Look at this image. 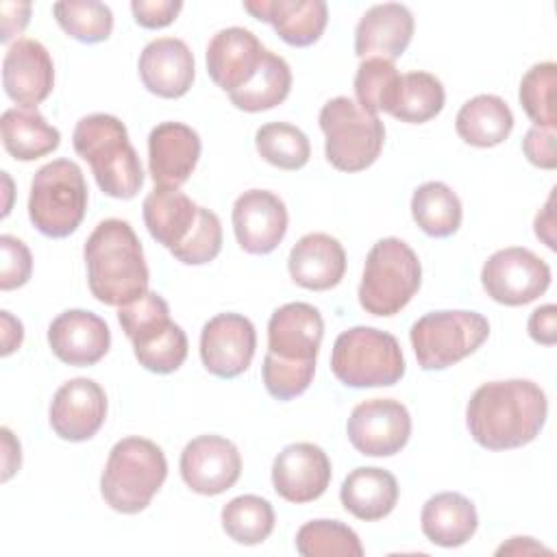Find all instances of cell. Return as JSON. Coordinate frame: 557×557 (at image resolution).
<instances>
[{"label": "cell", "instance_id": "44", "mask_svg": "<svg viewBox=\"0 0 557 557\" xmlns=\"http://www.w3.org/2000/svg\"><path fill=\"white\" fill-rule=\"evenodd\" d=\"M0 252H2V265H0V289H17L28 283L33 272V257L28 246L13 237L2 235L0 237Z\"/></svg>", "mask_w": 557, "mask_h": 557}, {"label": "cell", "instance_id": "43", "mask_svg": "<svg viewBox=\"0 0 557 557\" xmlns=\"http://www.w3.org/2000/svg\"><path fill=\"white\" fill-rule=\"evenodd\" d=\"M187 335L185 331L172 322V326L159 335L154 342L144 344L139 348H133L135 359L141 368L154 374H170L183 366L187 359Z\"/></svg>", "mask_w": 557, "mask_h": 557}, {"label": "cell", "instance_id": "29", "mask_svg": "<svg viewBox=\"0 0 557 557\" xmlns=\"http://www.w3.org/2000/svg\"><path fill=\"white\" fill-rule=\"evenodd\" d=\"M513 128V113L509 104L494 94H479L470 98L455 117L457 135L476 148H492L503 144Z\"/></svg>", "mask_w": 557, "mask_h": 557}, {"label": "cell", "instance_id": "3", "mask_svg": "<svg viewBox=\"0 0 557 557\" xmlns=\"http://www.w3.org/2000/svg\"><path fill=\"white\" fill-rule=\"evenodd\" d=\"M72 146L91 168L102 194L131 200L144 185L141 161L128 139L126 126L109 113H91L76 122Z\"/></svg>", "mask_w": 557, "mask_h": 557}, {"label": "cell", "instance_id": "22", "mask_svg": "<svg viewBox=\"0 0 557 557\" xmlns=\"http://www.w3.org/2000/svg\"><path fill=\"white\" fill-rule=\"evenodd\" d=\"M324 320L309 302H287L268 322V352L287 361H315Z\"/></svg>", "mask_w": 557, "mask_h": 557}, {"label": "cell", "instance_id": "19", "mask_svg": "<svg viewBox=\"0 0 557 557\" xmlns=\"http://www.w3.org/2000/svg\"><path fill=\"white\" fill-rule=\"evenodd\" d=\"M48 344L54 357L67 366L98 363L111 346L107 322L87 309H67L48 326Z\"/></svg>", "mask_w": 557, "mask_h": 557}, {"label": "cell", "instance_id": "2", "mask_svg": "<svg viewBox=\"0 0 557 557\" xmlns=\"http://www.w3.org/2000/svg\"><path fill=\"white\" fill-rule=\"evenodd\" d=\"M89 292L109 307H124L148 292L144 248L126 220H102L83 248Z\"/></svg>", "mask_w": 557, "mask_h": 557}, {"label": "cell", "instance_id": "52", "mask_svg": "<svg viewBox=\"0 0 557 557\" xmlns=\"http://www.w3.org/2000/svg\"><path fill=\"white\" fill-rule=\"evenodd\" d=\"M527 553H550V548L537 544L533 537H511L503 544L496 555H527Z\"/></svg>", "mask_w": 557, "mask_h": 557}, {"label": "cell", "instance_id": "36", "mask_svg": "<svg viewBox=\"0 0 557 557\" xmlns=\"http://www.w3.org/2000/svg\"><path fill=\"white\" fill-rule=\"evenodd\" d=\"M296 550L302 557H361L359 535L339 520H311L296 533Z\"/></svg>", "mask_w": 557, "mask_h": 557}, {"label": "cell", "instance_id": "35", "mask_svg": "<svg viewBox=\"0 0 557 557\" xmlns=\"http://www.w3.org/2000/svg\"><path fill=\"white\" fill-rule=\"evenodd\" d=\"M255 146L261 159L278 170H300L311 157L309 137L294 124L270 122L257 128Z\"/></svg>", "mask_w": 557, "mask_h": 557}, {"label": "cell", "instance_id": "5", "mask_svg": "<svg viewBox=\"0 0 557 557\" xmlns=\"http://www.w3.org/2000/svg\"><path fill=\"white\" fill-rule=\"evenodd\" d=\"M420 283L422 265L413 248L398 237H383L366 257L359 305L372 315H394L409 305Z\"/></svg>", "mask_w": 557, "mask_h": 557}, {"label": "cell", "instance_id": "12", "mask_svg": "<svg viewBox=\"0 0 557 557\" xmlns=\"http://www.w3.org/2000/svg\"><path fill=\"white\" fill-rule=\"evenodd\" d=\"M257 348L255 324L242 313H218L200 333V359L207 372L235 379L250 368Z\"/></svg>", "mask_w": 557, "mask_h": 557}, {"label": "cell", "instance_id": "10", "mask_svg": "<svg viewBox=\"0 0 557 557\" xmlns=\"http://www.w3.org/2000/svg\"><path fill=\"white\" fill-rule=\"evenodd\" d=\"M481 285L494 302L520 307L548 289L550 265L529 248H503L483 263Z\"/></svg>", "mask_w": 557, "mask_h": 557}, {"label": "cell", "instance_id": "14", "mask_svg": "<svg viewBox=\"0 0 557 557\" xmlns=\"http://www.w3.org/2000/svg\"><path fill=\"white\" fill-rule=\"evenodd\" d=\"M107 418V394L94 379L65 381L50 403V426L65 442L91 440Z\"/></svg>", "mask_w": 557, "mask_h": 557}, {"label": "cell", "instance_id": "24", "mask_svg": "<svg viewBox=\"0 0 557 557\" xmlns=\"http://www.w3.org/2000/svg\"><path fill=\"white\" fill-rule=\"evenodd\" d=\"M413 37V15L405 4L383 2L370 7L355 28V52L361 59H398Z\"/></svg>", "mask_w": 557, "mask_h": 557}, {"label": "cell", "instance_id": "47", "mask_svg": "<svg viewBox=\"0 0 557 557\" xmlns=\"http://www.w3.org/2000/svg\"><path fill=\"white\" fill-rule=\"evenodd\" d=\"M529 335L533 342L553 346L557 342V307L553 302L537 307L527 322Z\"/></svg>", "mask_w": 557, "mask_h": 557}, {"label": "cell", "instance_id": "49", "mask_svg": "<svg viewBox=\"0 0 557 557\" xmlns=\"http://www.w3.org/2000/svg\"><path fill=\"white\" fill-rule=\"evenodd\" d=\"M553 205H555V194H550L548 196V200H546V205L542 207V211L535 215V235L550 248V250H555L557 248V244H555V209H553Z\"/></svg>", "mask_w": 557, "mask_h": 557}, {"label": "cell", "instance_id": "23", "mask_svg": "<svg viewBox=\"0 0 557 557\" xmlns=\"http://www.w3.org/2000/svg\"><path fill=\"white\" fill-rule=\"evenodd\" d=\"M244 11L268 22L285 44L296 48L315 44L329 22L324 0H246Z\"/></svg>", "mask_w": 557, "mask_h": 557}, {"label": "cell", "instance_id": "31", "mask_svg": "<svg viewBox=\"0 0 557 557\" xmlns=\"http://www.w3.org/2000/svg\"><path fill=\"white\" fill-rule=\"evenodd\" d=\"M411 218L426 235L450 237L461 226V200L446 183H422L411 196Z\"/></svg>", "mask_w": 557, "mask_h": 557}, {"label": "cell", "instance_id": "26", "mask_svg": "<svg viewBox=\"0 0 557 557\" xmlns=\"http://www.w3.org/2000/svg\"><path fill=\"white\" fill-rule=\"evenodd\" d=\"M141 209L146 228L152 239H157L168 250H174L191 233L200 205H196L178 187H154L144 198Z\"/></svg>", "mask_w": 557, "mask_h": 557}, {"label": "cell", "instance_id": "25", "mask_svg": "<svg viewBox=\"0 0 557 557\" xmlns=\"http://www.w3.org/2000/svg\"><path fill=\"white\" fill-rule=\"evenodd\" d=\"M287 270L296 285L324 292L344 278L346 250L329 233L302 235L287 257Z\"/></svg>", "mask_w": 557, "mask_h": 557}, {"label": "cell", "instance_id": "38", "mask_svg": "<svg viewBox=\"0 0 557 557\" xmlns=\"http://www.w3.org/2000/svg\"><path fill=\"white\" fill-rule=\"evenodd\" d=\"M57 24L76 41L100 44L109 39L113 30V13L104 2L78 0L57 2L52 7Z\"/></svg>", "mask_w": 557, "mask_h": 557}, {"label": "cell", "instance_id": "32", "mask_svg": "<svg viewBox=\"0 0 557 557\" xmlns=\"http://www.w3.org/2000/svg\"><path fill=\"white\" fill-rule=\"evenodd\" d=\"M292 89V70L287 61L274 52H265L259 72L242 89L228 94L231 104L239 111L259 113L281 104Z\"/></svg>", "mask_w": 557, "mask_h": 557}, {"label": "cell", "instance_id": "37", "mask_svg": "<svg viewBox=\"0 0 557 557\" xmlns=\"http://www.w3.org/2000/svg\"><path fill=\"white\" fill-rule=\"evenodd\" d=\"M444 85L429 72H409L403 76L400 96L392 109V117L407 124H424L444 109Z\"/></svg>", "mask_w": 557, "mask_h": 557}, {"label": "cell", "instance_id": "34", "mask_svg": "<svg viewBox=\"0 0 557 557\" xmlns=\"http://www.w3.org/2000/svg\"><path fill=\"white\" fill-rule=\"evenodd\" d=\"M400 85L403 76L398 74L394 61L381 57L363 59L355 74L357 104L374 115L381 111L392 113L400 96Z\"/></svg>", "mask_w": 557, "mask_h": 557}, {"label": "cell", "instance_id": "33", "mask_svg": "<svg viewBox=\"0 0 557 557\" xmlns=\"http://www.w3.org/2000/svg\"><path fill=\"white\" fill-rule=\"evenodd\" d=\"M222 529L237 544H261L274 531V509L257 494L235 496L222 507Z\"/></svg>", "mask_w": 557, "mask_h": 557}, {"label": "cell", "instance_id": "46", "mask_svg": "<svg viewBox=\"0 0 557 557\" xmlns=\"http://www.w3.org/2000/svg\"><path fill=\"white\" fill-rule=\"evenodd\" d=\"M522 150L527 159L542 168L555 170L557 168V152H555V128L548 126H531L522 139Z\"/></svg>", "mask_w": 557, "mask_h": 557}, {"label": "cell", "instance_id": "30", "mask_svg": "<svg viewBox=\"0 0 557 557\" xmlns=\"http://www.w3.org/2000/svg\"><path fill=\"white\" fill-rule=\"evenodd\" d=\"M4 150L17 161H35L50 154L61 144V133L46 122L37 109L13 107L0 120Z\"/></svg>", "mask_w": 557, "mask_h": 557}, {"label": "cell", "instance_id": "27", "mask_svg": "<svg viewBox=\"0 0 557 557\" xmlns=\"http://www.w3.org/2000/svg\"><path fill=\"white\" fill-rule=\"evenodd\" d=\"M420 527L429 542L455 548L466 544L479 527V516L463 494L459 492H440L431 496L420 513Z\"/></svg>", "mask_w": 557, "mask_h": 557}, {"label": "cell", "instance_id": "1", "mask_svg": "<svg viewBox=\"0 0 557 557\" xmlns=\"http://www.w3.org/2000/svg\"><path fill=\"white\" fill-rule=\"evenodd\" d=\"M548 400L529 379L490 381L474 389L466 407L472 440L487 450H511L533 442L544 429Z\"/></svg>", "mask_w": 557, "mask_h": 557}, {"label": "cell", "instance_id": "50", "mask_svg": "<svg viewBox=\"0 0 557 557\" xmlns=\"http://www.w3.org/2000/svg\"><path fill=\"white\" fill-rule=\"evenodd\" d=\"M0 318H2V357H7L15 348H20L24 339V326L9 311H0Z\"/></svg>", "mask_w": 557, "mask_h": 557}, {"label": "cell", "instance_id": "42", "mask_svg": "<svg viewBox=\"0 0 557 557\" xmlns=\"http://www.w3.org/2000/svg\"><path fill=\"white\" fill-rule=\"evenodd\" d=\"M222 250V224L220 218L207 209L200 207L198 209V220L191 228V233L187 235V239L176 246L174 250H170L174 255V259H178L185 265H205L209 261H213Z\"/></svg>", "mask_w": 557, "mask_h": 557}, {"label": "cell", "instance_id": "4", "mask_svg": "<svg viewBox=\"0 0 557 557\" xmlns=\"http://www.w3.org/2000/svg\"><path fill=\"white\" fill-rule=\"evenodd\" d=\"M168 476V461L154 442L124 437L115 442L100 476V494L117 513L144 511Z\"/></svg>", "mask_w": 557, "mask_h": 557}, {"label": "cell", "instance_id": "6", "mask_svg": "<svg viewBox=\"0 0 557 557\" xmlns=\"http://www.w3.org/2000/svg\"><path fill=\"white\" fill-rule=\"evenodd\" d=\"M87 211V183L83 170L70 159L41 165L28 194V218L33 226L52 239L72 235Z\"/></svg>", "mask_w": 557, "mask_h": 557}, {"label": "cell", "instance_id": "17", "mask_svg": "<svg viewBox=\"0 0 557 557\" xmlns=\"http://www.w3.org/2000/svg\"><path fill=\"white\" fill-rule=\"evenodd\" d=\"M2 85L15 104L37 109L54 87V63L48 48L30 37L13 41L2 61Z\"/></svg>", "mask_w": 557, "mask_h": 557}, {"label": "cell", "instance_id": "20", "mask_svg": "<svg viewBox=\"0 0 557 557\" xmlns=\"http://www.w3.org/2000/svg\"><path fill=\"white\" fill-rule=\"evenodd\" d=\"M200 137L183 122H161L148 135V170L157 187H181L200 159Z\"/></svg>", "mask_w": 557, "mask_h": 557}, {"label": "cell", "instance_id": "48", "mask_svg": "<svg viewBox=\"0 0 557 557\" xmlns=\"http://www.w3.org/2000/svg\"><path fill=\"white\" fill-rule=\"evenodd\" d=\"M30 20V2H2L0 4V22L2 33L0 41H11L15 35H20Z\"/></svg>", "mask_w": 557, "mask_h": 557}, {"label": "cell", "instance_id": "28", "mask_svg": "<svg viewBox=\"0 0 557 557\" xmlns=\"http://www.w3.org/2000/svg\"><path fill=\"white\" fill-rule=\"evenodd\" d=\"M339 500L344 509L359 520H381L389 516L398 503V481L383 468H355L339 487Z\"/></svg>", "mask_w": 557, "mask_h": 557}, {"label": "cell", "instance_id": "45", "mask_svg": "<svg viewBox=\"0 0 557 557\" xmlns=\"http://www.w3.org/2000/svg\"><path fill=\"white\" fill-rule=\"evenodd\" d=\"M181 0H133L131 11L139 26L144 28H165L181 13Z\"/></svg>", "mask_w": 557, "mask_h": 557}, {"label": "cell", "instance_id": "8", "mask_svg": "<svg viewBox=\"0 0 557 557\" xmlns=\"http://www.w3.org/2000/svg\"><path fill=\"white\" fill-rule=\"evenodd\" d=\"M326 161L339 172H361L370 168L383 148L385 126L379 115L361 109L352 98H331L320 109Z\"/></svg>", "mask_w": 557, "mask_h": 557}, {"label": "cell", "instance_id": "40", "mask_svg": "<svg viewBox=\"0 0 557 557\" xmlns=\"http://www.w3.org/2000/svg\"><path fill=\"white\" fill-rule=\"evenodd\" d=\"M555 87H557V65L553 61L535 63L520 81V104L533 126L555 128L557 124V104H555Z\"/></svg>", "mask_w": 557, "mask_h": 557}, {"label": "cell", "instance_id": "41", "mask_svg": "<svg viewBox=\"0 0 557 557\" xmlns=\"http://www.w3.org/2000/svg\"><path fill=\"white\" fill-rule=\"evenodd\" d=\"M315 361H287L265 352L261 376L268 394L276 400H292L300 396L313 381Z\"/></svg>", "mask_w": 557, "mask_h": 557}, {"label": "cell", "instance_id": "21", "mask_svg": "<svg viewBox=\"0 0 557 557\" xmlns=\"http://www.w3.org/2000/svg\"><path fill=\"white\" fill-rule=\"evenodd\" d=\"M139 78L159 98H181L191 89L196 63L189 46L178 37L152 39L139 54Z\"/></svg>", "mask_w": 557, "mask_h": 557}, {"label": "cell", "instance_id": "11", "mask_svg": "<svg viewBox=\"0 0 557 557\" xmlns=\"http://www.w3.org/2000/svg\"><path fill=\"white\" fill-rule=\"evenodd\" d=\"M346 433L361 455L392 457L409 442L411 416L400 400L370 398L350 411Z\"/></svg>", "mask_w": 557, "mask_h": 557}, {"label": "cell", "instance_id": "39", "mask_svg": "<svg viewBox=\"0 0 557 557\" xmlns=\"http://www.w3.org/2000/svg\"><path fill=\"white\" fill-rule=\"evenodd\" d=\"M117 320L133 348L154 342L172 326L170 307L157 292H146L137 300L120 307Z\"/></svg>", "mask_w": 557, "mask_h": 557}, {"label": "cell", "instance_id": "7", "mask_svg": "<svg viewBox=\"0 0 557 557\" xmlns=\"http://www.w3.org/2000/svg\"><path fill=\"white\" fill-rule=\"evenodd\" d=\"M331 370L346 387H389L405 376V357L392 333L352 326L337 335Z\"/></svg>", "mask_w": 557, "mask_h": 557}, {"label": "cell", "instance_id": "16", "mask_svg": "<svg viewBox=\"0 0 557 557\" xmlns=\"http://www.w3.org/2000/svg\"><path fill=\"white\" fill-rule=\"evenodd\" d=\"M329 483L331 459L311 442L289 444L274 457L272 485L274 492L287 503H311L326 492Z\"/></svg>", "mask_w": 557, "mask_h": 557}, {"label": "cell", "instance_id": "18", "mask_svg": "<svg viewBox=\"0 0 557 557\" xmlns=\"http://www.w3.org/2000/svg\"><path fill=\"white\" fill-rule=\"evenodd\" d=\"M265 52L252 30L228 26L218 30L207 46V72L220 89L233 94L252 81Z\"/></svg>", "mask_w": 557, "mask_h": 557}, {"label": "cell", "instance_id": "51", "mask_svg": "<svg viewBox=\"0 0 557 557\" xmlns=\"http://www.w3.org/2000/svg\"><path fill=\"white\" fill-rule=\"evenodd\" d=\"M2 448H4V472L2 481H9L15 470H20L22 463V453H20V442L13 437V433L4 426L2 429Z\"/></svg>", "mask_w": 557, "mask_h": 557}, {"label": "cell", "instance_id": "9", "mask_svg": "<svg viewBox=\"0 0 557 557\" xmlns=\"http://www.w3.org/2000/svg\"><path fill=\"white\" fill-rule=\"evenodd\" d=\"M490 335V322L466 309L431 311L411 324L409 339L422 370H444L472 355Z\"/></svg>", "mask_w": 557, "mask_h": 557}, {"label": "cell", "instance_id": "13", "mask_svg": "<svg viewBox=\"0 0 557 557\" xmlns=\"http://www.w3.org/2000/svg\"><path fill=\"white\" fill-rule=\"evenodd\" d=\"M242 474L237 446L222 435H198L181 453V476L185 485L202 496L231 490Z\"/></svg>", "mask_w": 557, "mask_h": 557}, {"label": "cell", "instance_id": "15", "mask_svg": "<svg viewBox=\"0 0 557 557\" xmlns=\"http://www.w3.org/2000/svg\"><path fill=\"white\" fill-rule=\"evenodd\" d=\"M287 207L268 189H248L233 205V231L242 250L270 255L287 233Z\"/></svg>", "mask_w": 557, "mask_h": 557}]
</instances>
